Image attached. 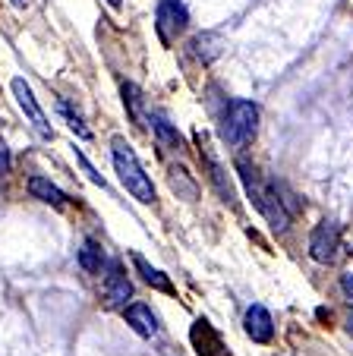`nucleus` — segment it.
<instances>
[{
    "label": "nucleus",
    "instance_id": "aec40b11",
    "mask_svg": "<svg viewBox=\"0 0 353 356\" xmlns=\"http://www.w3.org/2000/svg\"><path fill=\"white\" fill-rule=\"evenodd\" d=\"M10 164H13V158H10V148H7V142L0 139V177L10 170Z\"/></svg>",
    "mask_w": 353,
    "mask_h": 356
},
{
    "label": "nucleus",
    "instance_id": "0eeeda50",
    "mask_svg": "<svg viewBox=\"0 0 353 356\" xmlns=\"http://www.w3.org/2000/svg\"><path fill=\"white\" fill-rule=\"evenodd\" d=\"M130 296H133V284H130L127 271H123L120 262H111L107 265V275H104V300H107V306L120 309V306H127Z\"/></svg>",
    "mask_w": 353,
    "mask_h": 356
},
{
    "label": "nucleus",
    "instance_id": "7ed1b4c3",
    "mask_svg": "<svg viewBox=\"0 0 353 356\" xmlns=\"http://www.w3.org/2000/svg\"><path fill=\"white\" fill-rule=\"evenodd\" d=\"M259 127V104L246 98H233L224 104V114H221V139L230 148H243L249 139L256 136Z\"/></svg>",
    "mask_w": 353,
    "mask_h": 356
},
{
    "label": "nucleus",
    "instance_id": "423d86ee",
    "mask_svg": "<svg viewBox=\"0 0 353 356\" xmlns=\"http://www.w3.org/2000/svg\"><path fill=\"white\" fill-rule=\"evenodd\" d=\"M340 249V227L334 221H322L315 224L313 236H309V256L315 259L319 265H328L338 259Z\"/></svg>",
    "mask_w": 353,
    "mask_h": 356
},
{
    "label": "nucleus",
    "instance_id": "2eb2a0df",
    "mask_svg": "<svg viewBox=\"0 0 353 356\" xmlns=\"http://www.w3.org/2000/svg\"><path fill=\"white\" fill-rule=\"evenodd\" d=\"M101 265H104V249H101L98 240H86L79 249V268L88 271V275H98Z\"/></svg>",
    "mask_w": 353,
    "mask_h": 356
},
{
    "label": "nucleus",
    "instance_id": "6ab92c4d",
    "mask_svg": "<svg viewBox=\"0 0 353 356\" xmlns=\"http://www.w3.org/2000/svg\"><path fill=\"white\" fill-rule=\"evenodd\" d=\"M76 161H79V164H82V170H86V174H88V180H92V183H95V186H101V189H104V177H101V174H98V170H95V168H92V164H88V158H86V155H82V152H76Z\"/></svg>",
    "mask_w": 353,
    "mask_h": 356
},
{
    "label": "nucleus",
    "instance_id": "39448f33",
    "mask_svg": "<svg viewBox=\"0 0 353 356\" xmlns=\"http://www.w3.org/2000/svg\"><path fill=\"white\" fill-rule=\"evenodd\" d=\"M189 26V10L183 0H158V10H155V29H158L161 41L171 44L183 29Z\"/></svg>",
    "mask_w": 353,
    "mask_h": 356
},
{
    "label": "nucleus",
    "instance_id": "5701e85b",
    "mask_svg": "<svg viewBox=\"0 0 353 356\" xmlns=\"http://www.w3.org/2000/svg\"><path fill=\"white\" fill-rule=\"evenodd\" d=\"M107 3H111V7H113V10H117V7H120V0H107Z\"/></svg>",
    "mask_w": 353,
    "mask_h": 356
},
{
    "label": "nucleus",
    "instance_id": "f03ea898",
    "mask_svg": "<svg viewBox=\"0 0 353 356\" xmlns=\"http://www.w3.org/2000/svg\"><path fill=\"white\" fill-rule=\"evenodd\" d=\"M111 158H113V170H117L120 183L127 186V193L133 195L136 202H142V205H152L155 202V183H152V177L146 174V168L139 164L133 145H130L123 136H113L111 139Z\"/></svg>",
    "mask_w": 353,
    "mask_h": 356
},
{
    "label": "nucleus",
    "instance_id": "f257e3e1",
    "mask_svg": "<svg viewBox=\"0 0 353 356\" xmlns=\"http://www.w3.org/2000/svg\"><path fill=\"white\" fill-rule=\"evenodd\" d=\"M237 177H240V183H243V189H246L249 202L256 205V211H259L274 230L290 227V211H287V205H284V199H281L274 183L262 180L259 170H256L249 161H243V158L237 161Z\"/></svg>",
    "mask_w": 353,
    "mask_h": 356
},
{
    "label": "nucleus",
    "instance_id": "1a4fd4ad",
    "mask_svg": "<svg viewBox=\"0 0 353 356\" xmlns=\"http://www.w3.org/2000/svg\"><path fill=\"white\" fill-rule=\"evenodd\" d=\"M123 316H127V325L136 334L158 337L161 325H158V316L152 312V306H146V302H130V306H123Z\"/></svg>",
    "mask_w": 353,
    "mask_h": 356
},
{
    "label": "nucleus",
    "instance_id": "b1692460",
    "mask_svg": "<svg viewBox=\"0 0 353 356\" xmlns=\"http://www.w3.org/2000/svg\"><path fill=\"white\" fill-rule=\"evenodd\" d=\"M350 331H353V312H350Z\"/></svg>",
    "mask_w": 353,
    "mask_h": 356
},
{
    "label": "nucleus",
    "instance_id": "dca6fc26",
    "mask_svg": "<svg viewBox=\"0 0 353 356\" xmlns=\"http://www.w3.org/2000/svg\"><path fill=\"white\" fill-rule=\"evenodd\" d=\"M171 189L173 193H183L187 199H196V193H199V186H196V180L187 174V168H171Z\"/></svg>",
    "mask_w": 353,
    "mask_h": 356
},
{
    "label": "nucleus",
    "instance_id": "20e7f679",
    "mask_svg": "<svg viewBox=\"0 0 353 356\" xmlns=\"http://www.w3.org/2000/svg\"><path fill=\"white\" fill-rule=\"evenodd\" d=\"M10 88H13L16 104H19V111L26 114V120L32 123V129L41 136V139L51 142V139H54V129H51V123H47V114L41 111V104H38V98H35V92L29 88V82L22 79V76H16V79L10 82Z\"/></svg>",
    "mask_w": 353,
    "mask_h": 356
},
{
    "label": "nucleus",
    "instance_id": "4be33fe9",
    "mask_svg": "<svg viewBox=\"0 0 353 356\" xmlns=\"http://www.w3.org/2000/svg\"><path fill=\"white\" fill-rule=\"evenodd\" d=\"M10 3H13V7H26L29 0H10Z\"/></svg>",
    "mask_w": 353,
    "mask_h": 356
},
{
    "label": "nucleus",
    "instance_id": "9b49d317",
    "mask_svg": "<svg viewBox=\"0 0 353 356\" xmlns=\"http://www.w3.org/2000/svg\"><path fill=\"white\" fill-rule=\"evenodd\" d=\"M196 142H199V145H202L199 133H196ZM199 158H202V161H205L208 180L214 183V189H218V193H221V199H224V202H233V199H237V195H233V186H230V183H227V174H224V168H221V164H218V158H214V155H212V152H208L205 145L199 148Z\"/></svg>",
    "mask_w": 353,
    "mask_h": 356
},
{
    "label": "nucleus",
    "instance_id": "9d476101",
    "mask_svg": "<svg viewBox=\"0 0 353 356\" xmlns=\"http://www.w3.org/2000/svg\"><path fill=\"white\" fill-rule=\"evenodd\" d=\"M189 341H193V347L199 356H227V347H224V341H221V334L208 322H202V318L193 325Z\"/></svg>",
    "mask_w": 353,
    "mask_h": 356
},
{
    "label": "nucleus",
    "instance_id": "4468645a",
    "mask_svg": "<svg viewBox=\"0 0 353 356\" xmlns=\"http://www.w3.org/2000/svg\"><path fill=\"white\" fill-rule=\"evenodd\" d=\"M133 265H136V271L142 275V281L148 284V287H155V290H161V293H173V284H171V277L164 275V271H158L155 265H148L146 259L139 256V252H133Z\"/></svg>",
    "mask_w": 353,
    "mask_h": 356
},
{
    "label": "nucleus",
    "instance_id": "f3484780",
    "mask_svg": "<svg viewBox=\"0 0 353 356\" xmlns=\"http://www.w3.org/2000/svg\"><path fill=\"white\" fill-rule=\"evenodd\" d=\"M57 111H61V114L67 117L70 129H73V133L79 136V139H92V129H88L86 123H82V117H79V114H73V108H70V104H67V101H63V98L57 101Z\"/></svg>",
    "mask_w": 353,
    "mask_h": 356
},
{
    "label": "nucleus",
    "instance_id": "ddd939ff",
    "mask_svg": "<svg viewBox=\"0 0 353 356\" xmlns=\"http://www.w3.org/2000/svg\"><path fill=\"white\" fill-rule=\"evenodd\" d=\"M148 123H152V133L158 136V142L161 145H167V148H180V133H177V127H173L171 120H167L161 111H148Z\"/></svg>",
    "mask_w": 353,
    "mask_h": 356
},
{
    "label": "nucleus",
    "instance_id": "f8f14e48",
    "mask_svg": "<svg viewBox=\"0 0 353 356\" xmlns=\"http://www.w3.org/2000/svg\"><path fill=\"white\" fill-rule=\"evenodd\" d=\"M29 193H32L35 199H41L45 205H54V209H63V205H67V193H63L57 183L47 180V177H41V174L29 177Z\"/></svg>",
    "mask_w": 353,
    "mask_h": 356
},
{
    "label": "nucleus",
    "instance_id": "6e6552de",
    "mask_svg": "<svg viewBox=\"0 0 353 356\" xmlns=\"http://www.w3.org/2000/svg\"><path fill=\"white\" fill-rule=\"evenodd\" d=\"M243 328H246V334L253 337L256 343H268V341L274 337L272 312H268L262 302H253V306H246V316H243Z\"/></svg>",
    "mask_w": 353,
    "mask_h": 356
},
{
    "label": "nucleus",
    "instance_id": "a211bd4d",
    "mask_svg": "<svg viewBox=\"0 0 353 356\" xmlns=\"http://www.w3.org/2000/svg\"><path fill=\"white\" fill-rule=\"evenodd\" d=\"M123 104L130 108V117L139 123L142 120V95H139V88H136L133 82H123Z\"/></svg>",
    "mask_w": 353,
    "mask_h": 356
},
{
    "label": "nucleus",
    "instance_id": "412c9836",
    "mask_svg": "<svg viewBox=\"0 0 353 356\" xmlns=\"http://www.w3.org/2000/svg\"><path fill=\"white\" fill-rule=\"evenodd\" d=\"M340 290H344L347 300L353 302V275H340Z\"/></svg>",
    "mask_w": 353,
    "mask_h": 356
}]
</instances>
